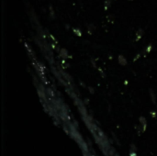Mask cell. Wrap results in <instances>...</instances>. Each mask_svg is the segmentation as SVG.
Wrapping results in <instances>:
<instances>
[{
	"instance_id": "cell-1",
	"label": "cell",
	"mask_w": 157,
	"mask_h": 156,
	"mask_svg": "<svg viewBox=\"0 0 157 156\" xmlns=\"http://www.w3.org/2000/svg\"><path fill=\"white\" fill-rule=\"evenodd\" d=\"M119 63H120V65H127L126 59L124 58L122 55H119Z\"/></svg>"
},
{
	"instance_id": "cell-2",
	"label": "cell",
	"mask_w": 157,
	"mask_h": 156,
	"mask_svg": "<svg viewBox=\"0 0 157 156\" xmlns=\"http://www.w3.org/2000/svg\"><path fill=\"white\" fill-rule=\"evenodd\" d=\"M60 56H61V57H63V58L67 57V51L64 50V49H62L61 53H60Z\"/></svg>"
},
{
	"instance_id": "cell-3",
	"label": "cell",
	"mask_w": 157,
	"mask_h": 156,
	"mask_svg": "<svg viewBox=\"0 0 157 156\" xmlns=\"http://www.w3.org/2000/svg\"><path fill=\"white\" fill-rule=\"evenodd\" d=\"M110 3H111V0H105V9L106 10L110 7Z\"/></svg>"
},
{
	"instance_id": "cell-4",
	"label": "cell",
	"mask_w": 157,
	"mask_h": 156,
	"mask_svg": "<svg viewBox=\"0 0 157 156\" xmlns=\"http://www.w3.org/2000/svg\"><path fill=\"white\" fill-rule=\"evenodd\" d=\"M142 34H143V30L142 29H140L138 30V32H137V39H138L139 38L141 39V37L142 36Z\"/></svg>"
},
{
	"instance_id": "cell-5",
	"label": "cell",
	"mask_w": 157,
	"mask_h": 156,
	"mask_svg": "<svg viewBox=\"0 0 157 156\" xmlns=\"http://www.w3.org/2000/svg\"><path fill=\"white\" fill-rule=\"evenodd\" d=\"M74 32H75L78 36L82 35V32H81V31H79V30H77V29H75V30H74Z\"/></svg>"
},
{
	"instance_id": "cell-6",
	"label": "cell",
	"mask_w": 157,
	"mask_h": 156,
	"mask_svg": "<svg viewBox=\"0 0 157 156\" xmlns=\"http://www.w3.org/2000/svg\"><path fill=\"white\" fill-rule=\"evenodd\" d=\"M130 1H132V0H130Z\"/></svg>"
}]
</instances>
